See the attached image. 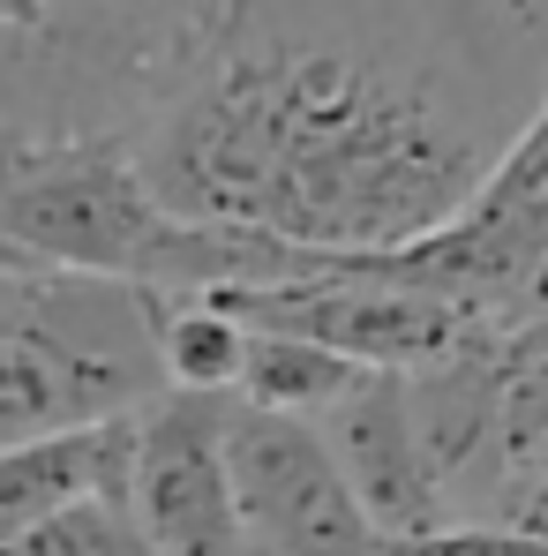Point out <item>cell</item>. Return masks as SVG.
Masks as SVG:
<instances>
[{
    "mask_svg": "<svg viewBox=\"0 0 548 556\" xmlns=\"http://www.w3.org/2000/svg\"><path fill=\"white\" fill-rule=\"evenodd\" d=\"M166 399L158 301L120 278L0 264V452Z\"/></svg>",
    "mask_w": 548,
    "mask_h": 556,
    "instance_id": "7a4b0ae2",
    "label": "cell"
},
{
    "mask_svg": "<svg viewBox=\"0 0 548 556\" xmlns=\"http://www.w3.org/2000/svg\"><path fill=\"white\" fill-rule=\"evenodd\" d=\"M316 437H323V452H331V466H339V481H346V496H354V511L368 519L375 542H421V534L451 527V496L413 444L398 376H368L354 399H339L316 421Z\"/></svg>",
    "mask_w": 548,
    "mask_h": 556,
    "instance_id": "52a82bcc",
    "label": "cell"
},
{
    "mask_svg": "<svg viewBox=\"0 0 548 556\" xmlns=\"http://www.w3.org/2000/svg\"><path fill=\"white\" fill-rule=\"evenodd\" d=\"M375 556H548V542L511 534V527H481V519H451L421 542H375Z\"/></svg>",
    "mask_w": 548,
    "mask_h": 556,
    "instance_id": "5bb4252c",
    "label": "cell"
},
{
    "mask_svg": "<svg viewBox=\"0 0 548 556\" xmlns=\"http://www.w3.org/2000/svg\"><path fill=\"white\" fill-rule=\"evenodd\" d=\"M481 527H511V534H534L548 542V459H526V466H504L488 481V496L473 504Z\"/></svg>",
    "mask_w": 548,
    "mask_h": 556,
    "instance_id": "4fadbf2b",
    "label": "cell"
},
{
    "mask_svg": "<svg viewBox=\"0 0 548 556\" xmlns=\"http://www.w3.org/2000/svg\"><path fill=\"white\" fill-rule=\"evenodd\" d=\"M496 459H548V339H504V406H496ZM496 466V473H504Z\"/></svg>",
    "mask_w": 548,
    "mask_h": 556,
    "instance_id": "8fae6325",
    "label": "cell"
},
{
    "mask_svg": "<svg viewBox=\"0 0 548 556\" xmlns=\"http://www.w3.org/2000/svg\"><path fill=\"white\" fill-rule=\"evenodd\" d=\"M248 331L211 301H158V376L188 399H233Z\"/></svg>",
    "mask_w": 548,
    "mask_h": 556,
    "instance_id": "30bf717a",
    "label": "cell"
},
{
    "mask_svg": "<svg viewBox=\"0 0 548 556\" xmlns=\"http://www.w3.org/2000/svg\"><path fill=\"white\" fill-rule=\"evenodd\" d=\"M128 444H136V414L0 452V556L15 549L30 527H46L53 511H68L84 496L120 504V489H128Z\"/></svg>",
    "mask_w": 548,
    "mask_h": 556,
    "instance_id": "ba28073f",
    "label": "cell"
},
{
    "mask_svg": "<svg viewBox=\"0 0 548 556\" xmlns=\"http://www.w3.org/2000/svg\"><path fill=\"white\" fill-rule=\"evenodd\" d=\"M226 489L248 556H375V534L308 421L226 399Z\"/></svg>",
    "mask_w": 548,
    "mask_h": 556,
    "instance_id": "5b68a950",
    "label": "cell"
},
{
    "mask_svg": "<svg viewBox=\"0 0 548 556\" xmlns=\"http://www.w3.org/2000/svg\"><path fill=\"white\" fill-rule=\"evenodd\" d=\"M8 556H151V549H143V534L128 527V511H120V504L84 496V504L53 511L46 527H30Z\"/></svg>",
    "mask_w": 548,
    "mask_h": 556,
    "instance_id": "7c38bea8",
    "label": "cell"
},
{
    "mask_svg": "<svg viewBox=\"0 0 548 556\" xmlns=\"http://www.w3.org/2000/svg\"><path fill=\"white\" fill-rule=\"evenodd\" d=\"M368 383V369L308 346V339H271V331H248V354H241V383L233 399L256 406V414H278V421H323L339 399H354Z\"/></svg>",
    "mask_w": 548,
    "mask_h": 556,
    "instance_id": "9c48e42d",
    "label": "cell"
},
{
    "mask_svg": "<svg viewBox=\"0 0 548 556\" xmlns=\"http://www.w3.org/2000/svg\"><path fill=\"white\" fill-rule=\"evenodd\" d=\"M541 91L548 8H195L128 166L181 226L391 256L481 195Z\"/></svg>",
    "mask_w": 548,
    "mask_h": 556,
    "instance_id": "6da1fadb",
    "label": "cell"
},
{
    "mask_svg": "<svg viewBox=\"0 0 548 556\" xmlns=\"http://www.w3.org/2000/svg\"><path fill=\"white\" fill-rule=\"evenodd\" d=\"M120 511L151 556H248L226 489V399L166 391L136 414Z\"/></svg>",
    "mask_w": 548,
    "mask_h": 556,
    "instance_id": "8992f818",
    "label": "cell"
},
{
    "mask_svg": "<svg viewBox=\"0 0 548 556\" xmlns=\"http://www.w3.org/2000/svg\"><path fill=\"white\" fill-rule=\"evenodd\" d=\"M541 316H548V218H541V241H534V264H526V293H519V324L511 331H526Z\"/></svg>",
    "mask_w": 548,
    "mask_h": 556,
    "instance_id": "9a60e30c",
    "label": "cell"
},
{
    "mask_svg": "<svg viewBox=\"0 0 548 556\" xmlns=\"http://www.w3.org/2000/svg\"><path fill=\"white\" fill-rule=\"evenodd\" d=\"M188 301L226 308L241 331L308 339V346H323V354H339L368 376H413L429 362H444L451 346H466L473 331H488L436 293H406V286L354 278V271H316V278H285V286H248V293H188Z\"/></svg>",
    "mask_w": 548,
    "mask_h": 556,
    "instance_id": "277c9868",
    "label": "cell"
},
{
    "mask_svg": "<svg viewBox=\"0 0 548 556\" xmlns=\"http://www.w3.org/2000/svg\"><path fill=\"white\" fill-rule=\"evenodd\" d=\"M174 226L151 188L136 181L128 151L105 136H46L0 143V256L30 271H76L151 286Z\"/></svg>",
    "mask_w": 548,
    "mask_h": 556,
    "instance_id": "3957f363",
    "label": "cell"
}]
</instances>
